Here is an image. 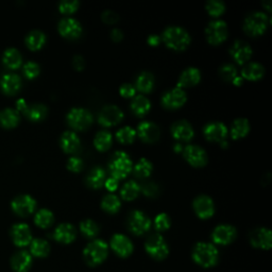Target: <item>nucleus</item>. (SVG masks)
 Returning <instances> with one entry per match:
<instances>
[{
  "label": "nucleus",
  "mask_w": 272,
  "mask_h": 272,
  "mask_svg": "<svg viewBox=\"0 0 272 272\" xmlns=\"http://www.w3.org/2000/svg\"><path fill=\"white\" fill-rule=\"evenodd\" d=\"M59 32L61 33L64 37L69 40H75L81 36L83 28L77 20L71 17L62 18L59 23Z\"/></svg>",
  "instance_id": "14"
},
{
  "label": "nucleus",
  "mask_w": 272,
  "mask_h": 272,
  "mask_svg": "<svg viewBox=\"0 0 272 272\" xmlns=\"http://www.w3.org/2000/svg\"><path fill=\"white\" fill-rule=\"evenodd\" d=\"M111 248L120 258H128L134 250L132 241L124 234H115L111 238Z\"/></svg>",
  "instance_id": "17"
},
{
  "label": "nucleus",
  "mask_w": 272,
  "mask_h": 272,
  "mask_svg": "<svg viewBox=\"0 0 272 272\" xmlns=\"http://www.w3.org/2000/svg\"><path fill=\"white\" fill-rule=\"evenodd\" d=\"M243 81H244V79L241 78V77H239V75H237V77L232 81V83L235 84V85H237V86H239V85L243 84Z\"/></svg>",
  "instance_id": "59"
},
{
  "label": "nucleus",
  "mask_w": 272,
  "mask_h": 272,
  "mask_svg": "<svg viewBox=\"0 0 272 272\" xmlns=\"http://www.w3.org/2000/svg\"><path fill=\"white\" fill-rule=\"evenodd\" d=\"M192 260L203 268L214 267L219 261L218 249L213 244L201 241L193 247Z\"/></svg>",
  "instance_id": "2"
},
{
  "label": "nucleus",
  "mask_w": 272,
  "mask_h": 272,
  "mask_svg": "<svg viewBox=\"0 0 272 272\" xmlns=\"http://www.w3.org/2000/svg\"><path fill=\"white\" fill-rule=\"evenodd\" d=\"M101 17L103 20L104 23H107V24H115L118 22L119 20V16H118V14L115 13L114 11L112 10H105L102 15H101Z\"/></svg>",
  "instance_id": "54"
},
{
  "label": "nucleus",
  "mask_w": 272,
  "mask_h": 272,
  "mask_svg": "<svg viewBox=\"0 0 272 272\" xmlns=\"http://www.w3.org/2000/svg\"><path fill=\"white\" fill-rule=\"evenodd\" d=\"M105 181V172L101 167H95L89 171L86 177V184L94 189L102 187Z\"/></svg>",
  "instance_id": "34"
},
{
  "label": "nucleus",
  "mask_w": 272,
  "mask_h": 272,
  "mask_svg": "<svg viewBox=\"0 0 272 272\" xmlns=\"http://www.w3.org/2000/svg\"><path fill=\"white\" fill-rule=\"evenodd\" d=\"M11 265L14 271L28 272L32 266V255L25 250L18 251L12 256Z\"/></svg>",
  "instance_id": "25"
},
{
  "label": "nucleus",
  "mask_w": 272,
  "mask_h": 272,
  "mask_svg": "<svg viewBox=\"0 0 272 272\" xmlns=\"http://www.w3.org/2000/svg\"><path fill=\"white\" fill-rule=\"evenodd\" d=\"M30 120L32 122H40V120L46 117L48 113V109L43 103H33V104H27L25 109L22 111Z\"/></svg>",
  "instance_id": "29"
},
{
  "label": "nucleus",
  "mask_w": 272,
  "mask_h": 272,
  "mask_svg": "<svg viewBox=\"0 0 272 272\" xmlns=\"http://www.w3.org/2000/svg\"><path fill=\"white\" fill-rule=\"evenodd\" d=\"M152 170H153L152 163L147 159H141L139 163L136 164L133 168L134 176L140 179L148 178L151 174V172H152Z\"/></svg>",
  "instance_id": "43"
},
{
  "label": "nucleus",
  "mask_w": 272,
  "mask_h": 272,
  "mask_svg": "<svg viewBox=\"0 0 272 272\" xmlns=\"http://www.w3.org/2000/svg\"><path fill=\"white\" fill-rule=\"evenodd\" d=\"M109 245L102 239H95L83 250L84 260L87 265L95 267L102 264L108 258Z\"/></svg>",
  "instance_id": "3"
},
{
  "label": "nucleus",
  "mask_w": 272,
  "mask_h": 272,
  "mask_svg": "<svg viewBox=\"0 0 272 272\" xmlns=\"http://www.w3.org/2000/svg\"><path fill=\"white\" fill-rule=\"evenodd\" d=\"M171 134L176 140L187 142L193 138L195 131L187 120H178L171 126Z\"/></svg>",
  "instance_id": "23"
},
{
  "label": "nucleus",
  "mask_w": 272,
  "mask_h": 272,
  "mask_svg": "<svg viewBox=\"0 0 272 272\" xmlns=\"http://www.w3.org/2000/svg\"><path fill=\"white\" fill-rule=\"evenodd\" d=\"M250 243L255 248L269 250L272 246L271 231L267 228H259L253 230L250 234Z\"/></svg>",
  "instance_id": "19"
},
{
  "label": "nucleus",
  "mask_w": 272,
  "mask_h": 272,
  "mask_svg": "<svg viewBox=\"0 0 272 272\" xmlns=\"http://www.w3.org/2000/svg\"><path fill=\"white\" fill-rule=\"evenodd\" d=\"M147 41L151 46H158V45L161 43V36L158 34H150Z\"/></svg>",
  "instance_id": "58"
},
{
  "label": "nucleus",
  "mask_w": 272,
  "mask_h": 272,
  "mask_svg": "<svg viewBox=\"0 0 272 272\" xmlns=\"http://www.w3.org/2000/svg\"><path fill=\"white\" fill-rule=\"evenodd\" d=\"M264 73H265V68L262 64L251 62L248 63L246 66H244L243 69H241V78L250 81H256L262 79L264 77Z\"/></svg>",
  "instance_id": "30"
},
{
  "label": "nucleus",
  "mask_w": 272,
  "mask_h": 272,
  "mask_svg": "<svg viewBox=\"0 0 272 272\" xmlns=\"http://www.w3.org/2000/svg\"><path fill=\"white\" fill-rule=\"evenodd\" d=\"M138 135L146 143H154L160 139L161 131L154 123L142 122L138 127Z\"/></svg>",
  "instance_id": "22"
},
{
  "label": "nucleus",
  "mask_w": 272,
  "mask_h": 272,
  "mask_svg": "<svg viewBox=\"0 0 272 272\" xmlns=\"http://www.w3.org/2000/svg\"><path fill=\"white\" fill-rule=\"evenodd\" d=\"M77 237V231L70 223H61L53 232V238L61 244H71Z\"/></svg>",
  "instance_id": "24"
},
{
  "label": "nucleus",
  "mask_w": 272,
  "mask_h": 272,
  "mask_svg": "<svg viewBox=\"0 0 272 272\" xmlns=\"http://www.w3.org/2000/svg\"><path fill=\"white\" fill-rule=\"evenodd\" d=\"M140 191H141V185L138 182H135V181L131 180L128 181V182L122 187V189H120V196H122V198L124 200L132 201L138 197Z\"/></svg>",
  "instance_id": "39"
},
{
  "label": "nucleus",
  "mask_w": 272,
  "mask_h": 272,
  "mask_svg": "<svg viewBox=\"0 0 272 272\" xmlns=\"http://www.w3.org/2000/svg\"><path fill=\"white\" fill-rule=\"evenodd\" d=\"M11 235L14 244L18 247H26L32 241L31 230L26 223L14 224L11 229Z\"/></svg>",
  "instance_id": "18"
},
{
  "label": "nucleus",
  "mask_w": 272,
  "mask_h": 272,
  "mask_svg": "<svg viewBox=\"0 0 272 272\" xmlns=\"http://www.w3.org/2000/svg\"><path fill=\"white\" fill-rule=\"evenodd\" d=\"M228 25L224 21L221 20H216L211 21L206 29H205V36L208 43L213 45H218L223 43L226 37H228Z\"/></svg>",
  "instance_id": "9"
},
{
  "label": "nucleus",
  "mask_w": 272,
  "mask_h": 272,
  "mask_svg": "<svg viewBox=\"0 0 272 272\" xmlns=\"http://www.w3.org/2000/svg\"><path fill=\"white\" fill-rule=\"evenodd\" d=\"M232 57L238 64H244L252 56V48L245 41H236L230 49Z\"/></svg>",
  "instance_id": "21"
},
{
  "label": "nucleus",
  "mask_w": 272,
  "mask_h": 272,
  "mask_svg": "<svg viewBox=\"0 0 272 272\" xmlns=\"http://www.w3.org/2000/svg\"><path fill=\"white\" fill-rule=\"evenodd\" d=\"M112 141V134L109 131L101 130L95 136L94 145L99 151H107L111 147Z\"/></svg>",
  "instance_id": "42"
},
{
  "label": "nucleus",
  "mask_w": 272,
  "mask_h": 272,
  "mask_svg": "<svg viewBox=\"0 0 272 272\" xmlns=\"http://www.w3.org/2000/svg\"><path fill=\"white\" fill-rule=\"evenodd\" d=\"M0 86L7 94H15L22 87V79L17 73L8 72L0 79Z\"/></svg>",
  "instance_id": "26"
},
{
  "label": "nucleus",
  "mask_w": 272,
  "mask_h": 272,
  "mask_svg": "<svg viewBox=\"0 0 272 272\" xmlns=\"http://www.w3.org/2000/svg\"><path fill=\"white\" fill-rule=\"evenodd\" d=\"M13 210L21 216H28L33 213L36 207L35 199L30 195H20L11 203Z\"/></svg>",
  "instance_id": "13"
},
{
  "label": "nucleus",
  "mask_w": 272,
  "mask_h": 272,
  "mask_svg": "<svg viewBox=\"0 0 272 272\" xmlns=\"http://www.w3.org/2000/svg\"><path fill=\"white\" fill-rule=\"evenodd\" d=\"M80 231L85 237L93 238L99 233V225L92 219H85L80 223Z\"/></svg>",
  "instance_id": "44"
},
{
  "label": "nucleus",
  "mask_w": 272,
  "mask_h": 272,
  "mask_svg": "<svg viewBox=\"0 0 272 272\" xmlns=\"http://www.w3.org/2000/svg\"><path fill=\"white\" fill-rule=\"evenodd\" d=\"M187 96L185 90L180 87H174L170 90H167L162 97V104L164 108L168 110H176L182 107L186 102Z\"/></svg>",
  "instance_id": "11"
},
{
  "label": "nucleus",
  "mask_w": 272,
  "mask_h": 272,
  "mask_svg": "<svg viewBox=\"0 0 272 272\" xmlns=\"http://www.w3.org/2000/svg\"><path fill=\"white\" fill-rule=\"evenodd\" d=\"M162 38L167 46L173 50H184L190 44V35L186 30L179 26H169L164 30Z\"/></svg>",
  "instance_id": "1"
},
{
  "label": "nucleus",
  "mask_w": 272,
  "mask_h": 272,
  "mask_svg": "<svg viewBox=\"0 0 272 272\" xmlns=\"http://www.w3.org/2000/svg\"><path fill=\"white\" fill-rule=\"evenodd\" d=\"M173 150L176 151L177 153H179V152H181V151H183V148H182V146H181V144H176L173 146Z\"/></svg>",
  "instance_id": "60"
},
{
  "label": "nucleus",
  "mask_w": 272,
  "mask_h": 272,
  "mask_svg": "<svg viewBox=\"0 0 272 272\" xmlns=\"http://www.w3.org/2000/svg\"><path fill=\"white\" fill-rule=\"evenodd\" d=\"M53 220H54V216L52 214V211L48 208L40 209L34 217V221L36 225H38L40 228H43V229L49 228V226L53 223Z\"/></svg>",
  "instance_id": "40"
},
{
  "label": "nucleus",
  "mask_w": 272,
  "mask_h": 272,
  "mask_svg": "<svg viewBox=\"0 0 272 272\" xmlns=\"http://www.w3.org/2000/svg\"><path fill=\"white\" fill-rule=\"evenodd\" d=\"M67 168L72 172H80L83 169V161L78 157H71L67 162Z\"/></svg>",
  "instance_id": "52"
},
{
  "label": "nucleus",
  "mask_w": 272,
  "mask_h": 272,
  "mask_svg": "<svg viewBox=\"0 0 272 272\" xmlns=\"http://www.w3.org/2000/svg\"><path fill=\"white\" fill-rule=\"evenodd\" d=\"M250 131V123L246 118L235 119L231 126V136L233 140L243 139Z\"/></svg>",
  "instance_id": "33"
},
{
  "label": "nucleus",
  "mask_w": 272,
  "mask_h": 272,
  "mask_svg": "<svg viewBox=\"0 0 272 272\" xmlns=\"http://www.w3.org/2000/svg\"><path fill=\"white\" fill-rule=\"evenodd\" d=\"M68 125L78 131L87 129L93 123V115L88 110L83 108H73L67 114Z\"/></svg>",
  "instance_id": "7"
},
{
  "label": "nucleus",
  "mask_w": 272,
  "mask_h": 272,
  "mask_svg": "<svg viewBox=\"0 0 272 272\" xmlns=\"http://www.w3.org/2000/svg\"><path fill=\"white\" fill-rule=\"evenodd\" d=\"M45 42H46V34L41 31V30H32V31L29 32L26 36L27 46L32 50H37L42 48Z\"/></svg>",
  "instance_id": "36"
},
{
  "label": "nucleus",
  "mask_w": 272,
  "mask_h": 272,
  "mask_svg": "<svg viewBox=\"0 0 272 272\" xmlns=\"http://www.w3.org/2000/svg\"><path fill=\"white\" fill-rule=\"evenodd\" d=\"M193 209L201 219H208L215 213L214 201L206 195H200L193 200Z\"/></svg>",
  "instance_id": "16"
},
{
  "label": "nucleus",
  "mask_w": 272,
  "mask_h": 272,
  "mask_svg": "<svg viewBox=\"0 0 272 272\" xmlns=\"http://www.w3.org/2000/svg\"><path fill=\"white\" fill-rule=\"evenodd\" d=\"M104 185L107 187L108 190L110 191H115L118 187V180H116L113 177H110L109 179H107L104 181Z\"/></svg>",
  "instance_id": "55"
},
{
  "label": "nucleus",
  "mask_w": 272,
  "mask_h": 272,
  "mask_svg": "<svg viewBox=\"0 0 272 272\" xmlns=\"http://www.w3.org/2000/svg\"><path fill=\"white\" fill-rule=\"evenodd\" d=\"M205 8L208 14L213 17L220 16V15L225 11V6L222 2H220V0H209V2H207Z\"/></svg>",
  "instance_id": "46"
},
{
  "label": "nucleus",
  "mask_w": 272,
  "mask_h": 272,
  "mask_svg": "<svg viewBox=\"0 0 272 272\" xmlns=\"http://www.w3.org/2000/svg\"><path fill=\"white\" fill-rule=\"evenodd\" d=\"M23 56L18 49L10 47L8 48L5 53H4V63L9 67V68H18L22 65Z\"/></svg>",
  "instance_id": "38"
},
{
  "label": "nucleus",
  "mask_w": 272,
  "mask_h": 272,
  "mask_svg": "<svg viewBox=\"0 0 272 272\" xmlns=\"http://www.w3.org/2000/svg\"><path fill=\"white\" fill-rule=\"evenodd\" d=\"M20 122V113L12 108H6L0 111V123L4 127L12 128Z\"/></svg>",
  "instance_id": "37"
},
{
  "label": "nucleus",
  "mask_w": 272,
  "mask_h": 272,
  "mask_svg": "<svg viewBox=\"0 0 272 272\" xmlns=\"http://www.w3.org/2000/svg\"><path fill=\"white\" fill-rule=\"evenodd\" d=\"M151 109L150 100L144 95H135L131 102L132 112L139 117L145 116Z\"/></svg>",
  "instance_id": "31"
},
{
  "label": "nucleus",
  "mask_w": 272,
  "mask_h": 272,
  "mask_svg": "<svg viewBox=\"0 0 272 272\" xmlns=\"http://www.w3.org/2000/svg\"><path fill=\"white\" fill-rule=\"evenodd\" d=\"M185 160L195 167H203L207 163L205 150L197 145H188L183 149Z\"/></svg>",
  "instance_id": "15"
},
{
  "label": "nucleus",
  "mask_w": 272,
  "mask_h": 272,
  "mask_svg": "<svg viewBox=\"0 0 272 272\" xmlns=\"http://www.w3.org/2000/svg\"><path fill=\"white\" fill-rule=\"evenodd\" d=\"M141 190L143 193L149 198H153L157 197L159 195V186L154 182H146L141 186Z\"/></svg>",
  "instance_id": "51"
},
{
  "label": "nucleus",
  "mask_w": 272,
  "mask_h": 272,
  "mask_svg": "<svg viewBox=\"0 0 272 272\" xmlns=\"http://www.w3.org/2000/svg\"><path fill=\"white\" fill-rule=\"evenodd\" d=\"M111 37L114 42H119V41H122L123 37H124V34H123V31L120 29L118 28H115L112 30V32H111Z\"/></svg>",
  "instance_id": "57"
},
{
  "label": "nucleus",
  "mask_w": 272,
  "mask_h": 272,
  "mask_svg": "<svg viewBox=\"0 0 272 272\" xmlns=\"http://www.w3.org/2000/svg\"><path fill=\"white\" fill-rule=\"evenodd\" d=\"M219 73L221 75V78L225 81H230L232 82L236 77H237V68L235 67V65L231 64V63H226L223 64L220 69H219Z\"/></svg>",
  "instance_id": "47"
},
{
  "label": "nucleus",
  "mask_w": 272,
  "mask_h": 272,
  "mask_svg": "<svg viewBox=\"0 0 272 272\" xmlns=\"http://www.w3.org/2000/svg\"><path fill=\"white\" fill-rule=\"evenodd\" d=\"M120 206H122V203H120L119 198L116 195H113V193L105 195L101 201V207L110 214L117 213Z\"/></svg>",
  "instance_id": "41"
},
{
  "label": "nucleus",
  "mask_w": 272,
  "mask_h": 272,
  "mask_svg": "<svg viewBox=\"0 0 272 272\" xmlns=\"http://www.w3.org/2000/svg\"><path fill=\"white\" fill-rule=\"evenodd\" d=\"M128 228L135 235H143L151 228V219L142 210L135 209L128 217Z\"/></svg>",
  "instance_id": "8"
},
{
  "label": "nucleus",
  "mask_w": 272,
  "mask_h": 272,
  "mask_svg": "<svg viewBox=\"0 0 272 272\" xmlns=\"http://www.w3.org/2000/svg\"><path fill=\"white\" fill-rule=\"evenodd\" d=\"M270 5H271L270 0H267V2H264V3H263V6H264V7H266L268 11H270V10H271V6H270Z\"/></svg>",
  "instance_id": "61"
},
{
  "label": "nucleus",
  "mask_w": 272,
  "mask_h": 272,
  "mask_svg": "<svg viewBox=\"0 0 272 272\" xmlns=\"http://www.w3.org/2000/svg\"><path fill=\"white\" fill-rule=\"evenodd\" d=\"M200 79H201L200 70L196 67H188L181 73L178 82V87L183 88V87L193 86L199 83Z\"/></svg>",
  "instance_id": "27"
},
{
  "label": "nucleus",
  "mask_w": 272,
  "mask_h": 272,
  "mask_svg": "<svg viewBox=\"0 0 272 272\" xmlns=\"http://www.w3.org/2000/svg\"><path fill=\"white\" fill-rule=\"evenodd\" d=\"M62 149L67 153H73L80 148L81 142L79 136L72 131H65L60 140Z\"/></svg>",
  "instance_id": "28"
},
{
  "label": "nucleus",
  "mask_w": 272,
  "mask_h": 272,
  "mask_svg": "<svg viewBox=\"0 0 272 272\" xmlns=\"http://www.w3.org/2000/svg\"><path fill=\"white\" fill-rule=\"evenodd\" d=\"M79 8V2L78 0H63L60 3L59 10L63 14H71L75 12Z\"/></svg>",
  "instance_id": "49"
},
{
  "label": "nucleus",
  "mask_w": 272,
  "mask_h": 272,
  "mask_svg": "<svg viewBox=\"0 0 272 272\" xmlns=\"http://www.w3.org/2000/svg\"><path fill=\"white\" fill-rule=\"evenodd\" d=\"M145 250L151 258L162 261L167 258L169 254V247L165 238L161 234H152L149 236L145 243Z\"/></svg>",
  "instance_id": "6"
},
{
  "label": "nucleus",
  "mask_w": 272,
  "mask_h": 272,
  "mask_svg": "<svg viewBox=\"0 0 272 272\" xmlns=\"http://www.w3.org/2000/svg\"><path fill=\"white\" fill-rule=\"evenodd\" d=\"M119 93L123 97L125 98H131L135 96L136 93V88L134 85L130 84V83H125L119 88Z\"/></svg>",
  "instance_id": "53"
},
{
  "label": "nucleus",
  "mask_w": 272,
  "mask_h": 272,
  "mask_svg": "<svg viewBox=\"0 0 272 272\" xmlns=\"http://www.w3.org/2000/svg\"><path fill=\"white\" fill-rule=\"evenodd\" d=\"M270 23L269 16L261 11L250 13L244 22V30L252 36L262 35Z\"/></svg>",
  "instance_id": "5"
},
{
  "label": "nucleus",
  "mask_w": 272,
  "mask_h": 272,
  "mask_svg": "<svg viewBox=\"0 0 272 272\" xmlns=\"http://www.w3.org/2000/svg\"><path fill=\"white\" fill-rule=\"evenodd\" d=\"M30 251L36 258H46L50 252V245L47 240L35 238L30 243Z\"/></svg>",
  "instance_id": "35"
},
{
  "label": "nucleus",
  "mask_w": 272,
  "mask_h": 272,
  "mask_svg": "<svg viewBox=\"0 0 272 272\" xmlns=\"http://www.w3.org/2000/svg\"><path fill=\"white\" fill-rule=\"evenodd\" d=\"M116 138L122 144H131L136 138V131L132 127H124L117 131Z\"/></svg>",
  "instance_id": "45"
},
{
  "label": "nucleus",
  "mask_w": 272,
  "mask_h": 272,
  "mask_svg": "<svg viewBox=\"0 0 272 272\" xmlns=\"http://www.w3.org/2000/svg\"><path fill=\"white\" fill-rule=\"evenodd\" d=\"M109 169L116 180L125 179L133 169L132 160L125 151H117L110 160Z\"/></svg>",
  "instance_id": "4"
},
{
  "label": "nucleus",
  "mask_w": 272,
  "mask_h": 272,
  "mask_svg": "<svg viewBox=\"0 0 272 272\" xmlns=\"http://www.w3.org/2000/svg\"><path fill=\"white\" fill-rule=\"evenodd\" d=\"M170 224H171L170 217L165 213L159 214L154 219V226H156V229L160 232L168 230L170 228Z\"/></svg>",
  "instance_id": "48"
},
{
  "label": "nucleus",
  "mask_w": 272,
  "mask_h": 272,
  "mask_svg": "<svg viewBox=\"0 0 272 272\" xmlns=\"http://www.w3.org/2000/svg\"><path fill=\"white\" fill-rule=\"evenodd\" d=\"M154 86V77L149 71H143L136 78L135 88H138L142 93H150Z\"/></svg>",
  "instance_id": "32"
},
{
  "label": "nucleus",
  "mask_w": 272,
  "mask_h": 272,
  "mask_svg": "<svg viewBox=\"0 0 272 272\" xmlns=\"http://www.w3.org/2000/svg\"><path fill=\"white\" fill-rule=\"evenodd\" d=\"M203 133L208 141L221 143L226 140V136H228V128L220 122H213L207 124L204 127Z\"/></svg>",
  "instance_id": "20"
},
{
  "label": "nucleus",
  "mask_w": 272,
  "mask_h": 272,
  "mask_svg": "<svg viewBox=\"0 0 272 272\" xmlns=\"http://www.w3.org/2000/svg\"><path fill=\"white\" fill-rule=\"evenodd\" d=\"M72 65L77 70H82L85 67V61H84L83 56L74 55L72 60Z\"/></svg>",
  "instance_id": "56"
},
{
  "label": "nucleus",
  "mask_w": 272,
  "mask_h": 272,
  "mask_svg": "<svg viewBox=\"0 0 272 272\" xmlns=\"http://www.w3.org/2000/svg\"><path fill=\"white\" fill-rule=\"evenodd\" d=\"M24 73L27 78L29 79H33L35 77H37L40 71H41V67L36 62L33 61H29L24 65Z\"/></svg>",
  "instance_id": "50"
},
{
  "label": "nucleus",
  "mask_w": 272,
  "mask_h": 272,
  "mask_svg": "<svg viewBox=\"0 0 272 272\" xmlns=\"http://www.w3.org/2000/svg\"><path fill=\"white\" fill-rule=\"evenodd\" d=\"M124 119V112L117 105L108 104L101 109L98 115V122L104 127H113Z\"/></svg>",
  "instance_id": "10"
},
{
  "label": "nucleus",
  "mask_w": 272,
  "mask_h": 272,
  "mask_svg": "<svg viewBox=\"0 0 272 272\" xmlns=\"http://www.w3.org/2000/svg\"><path fill=\"white\" fill-rule=\"evenodd\" d=\"M236 236V229L230 224H220L216 226L213 233H211V239H213L214 243L221 246L230 245L235 240Z\"/></svg>",
  "instance_id": "12"
}]
</instances>
